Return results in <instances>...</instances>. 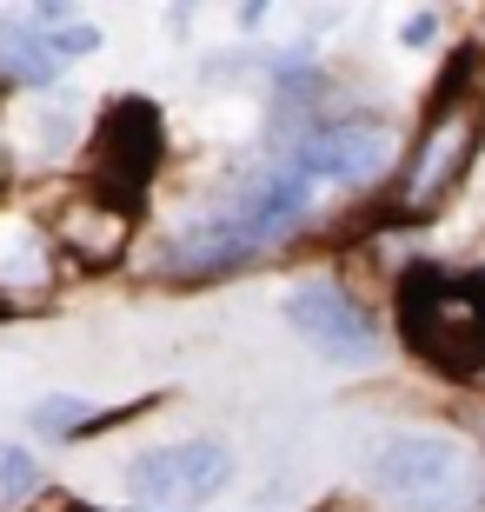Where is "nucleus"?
<instances>
[{"label": "nucleus", "mask_w": 485, "mask_h": 512, "mask_svg": "<svg viewBox=\"0 0 485 512\" xmlns=\"http://www.w3.org/2000/svg\"><path fill=\"white\" fill-rule=\"evenodd\" d=\"M313 512H366V506H359V499H319Z\"/></svg>", "instance_id": "ddd939ff"}, {"label": "nucleus", "mask_w": 485, "mask_h": 512, "mask_svg": "<svg viewBox=\"0 0 485 512\" xmlns=\"http://www.w3.org/2000/svg\"><path fill=\"white\" fill-rule=\"evenodd\" d=\"M34 426H40V439H80V433H94V426H107V413H100V406H87V399L47 393L34 406Z\"/></svg>", "instance_id": "9d476101"}, {"label": "nucleus", "mask_w": 485, "mask_h": 512, "mask_svg": "<svg viewBox=\"0 0 485 512\" xmlns=\"http://www.w3.org/2000/svg\"><path fill=\"white\" fill-rule=\"evenodd\" d=\"M233 459L220 439H173V446H147L127 466V493L140 506H206L213 493H226Z\"/></svg>", "instance_id": "39448f33"}, {"label": "nucleus", "mask_w": 485, "mask_h": 512, "mask_svg": "<svg viewBox=\"0 0 485 512\" xmlns=\"http://www.w3.org/2000/svg\"><path fill=\"white\" fill-rule=\"evenodd\" d=\"M54 253L47 220L0 207V300H40L54 286Z\"/></svg>", "instance_id": "1a4fd4ad"}, {"label": "nucleus", "mask_w": 485, "mask_h": 512, "mask_svg": "<svg viewBox=\"0 0 485 512\" xmlns=\"http://www.w3.org/2000/svg\"><path fill=\"white\" fill-rule=\"evenodd\" d=\"M286 326H293L306 346H319L326 360H373L379 353L373 313H366L339 280H299L293 293H286Z\"/></svg>", "instance_id": "0eeeda50"}, {"label": "nucleus", "mask_w": 485, "mask_h": 512, "mask_svg": "<svg viewBox=\"0 0 485 512\" xmlns=\"http://www.w3.org/2000/svg\"><path fill=\"white\" fill-rule=\"evenodd\" d=\"M392 153H399V140L386 120H333V127H313L306 140H293V160L319 180V193L373 187L392 167Z\"/></svg>", "instance_id": "423d86ee"}, {"label": "nucleus", "mask_w": 485, "mask_h": 512, "mask_svg": "<svg viewBox=\"0 0 485 512\" xmlns=\"http://www.w3.org/2000/svg\"><path fill=\"white\" fill-rule=\"evenodd\" d=\"M399 340L452 380L485 373V266H406L399 273Z\"/></svg>", "instance_id": "f257e3e1"}, {"label": "nucleus", "mask_w": 485, "mask_h": 512, "mask_svg": "<svg viewBox=\"0 0 485 512\" xmlns=\"http://www.w3.org/2000/svg\"><path fill=\"white\" fill-rule=\"evenodd\" d=\"M67 512H87V506H67Z\"/></svg>", "instance_id": "4468645a"}, {"label": "nucleus", "mask_w": 485, "mask_h": 512, "mask_svg": "<svg viewBox=\"0 0 485 512\" xmlns=\"http://www.w3.org/2000/svg\"><path fill=\"white\" fill-rule=\"evenodd\" d=\"M47 233H54V247H67L80 266H113L133 240V207H120L107 193H67V200L47 213Z\"/></svg>", "instance_id": "6e6552de"}, {"label": "nucleus", "mask_w": 485, "mask_h": 512, "mask_svg": "<svg viewBox=\"0 0 485 512\" xmlns=\"http://www.w3.org/2000/svg\"><path fill=\"white\" fill-rule=\"evenodd\" d=\"M160 153H167V127H160V107L140 94H120L107 114L94 120V193L133 207L147 180L160 173Z\"/></svg>", "instance_id": "7ed1b4c3"}, {"label": "nucleus", "mask_w": 485, "mask_h": 512, "mask_svg": "<svg viewBox=\"0 0 485 512\" xmlns=\"http://www.w3.org/2000/svg\"><path fill=\"white\" fill-rule=\"evenodd\" d=\"M366 473L399 512H472L485 499V459L459 433H392L373 446Z\"/></svg>", "instance_id": "f03ea898"}, {"label": "nucleus", "mask_w": 485, "mask_h": 512, "mask_svg": "<svg viewBox=\"0 0 485 512\" xmlns=\"http://www.w3.org/2000/svg\"><path fill=\"white\" fill-rule=\"evenodd\" d=\"M479 133H485L479 100H459V94L439 100L432 120H426V133H419V147H412V160H406L399 213H432V207H439V200L466 180L472 153H479Z\"/></svg>", "instance_id": "20e7f679"}, {"label": "nucleus", "mask_w": 485, "mask_h": 512, "mask_svg": "<svg viewBox=\"0 0 485 512\" xmlns=\"http://www.w3.org/2000/svg\"><path fill=\"white\" fill-rule=\"evenodd\" d=\"M34 486H40V466L20 453V446H0V493H7V499H27Z\"/></svg>", "instance_id": "9b49d317"}, {"label": "nucleus", "mask_w": 485, "mask_h": 512, "mask_svg": "<svg viewBox=\"0 0 485 512\" xmlns=\"http://www.w3.org/2000/svg\"><path fill=\"white\" fill-rule=\"evenodd\" d=\"M432 27H439L432 14H412V20H406V47H419V40H432Z\"/></svg>", "instance_id": "f8f14e48"}]
</instances>
